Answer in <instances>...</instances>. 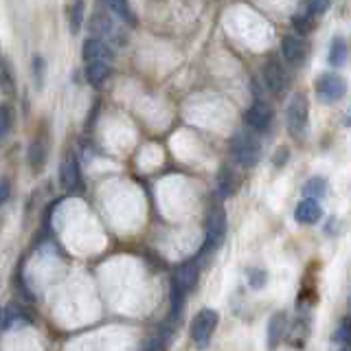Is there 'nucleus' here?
<instances>
[{
    "label": "nucleus",
    "instance_id": "obj_1",
    "mask_svg": "<svg viewBox=\"0 0 351 351\" xmlns=\"http://www.w3.org/2000/svg\"><path fill=\"white\" fill-rule=\"evenodd\" d=\"M285 121H288V130L294 138H303L307 134V125H310V106H307V97L303 93H294L288 101L285 110Z\"/></svg>",
    "mask_w": 351,
    "mask_h": 351
},
{
    "label": "nucleus",
    "instance_id": "obj_2",
    "mask_svg": "<svg viewBox=\"0 0 351 351\" xmlns=\"http://www.w3.org/2000/svg\"><path fill=\"white\" fill-rule=\"evenodd\" d=\"M226 235V211L224 204L215 200L208 206V215H206V241H204V250L208 248H217L224 241Z\"/></svg>",
    "mask_w": 351,
    "mask_h": 351
},
{
    "label": "nucleus",
    "instance_id": "obj_3",
    "mask_svg": "<svg viewBox=\"0 0 351 351\" xmlns=\"http://www.w3.org/2000/svg\"><path fill=\"white\" fill-rule=\"evenodd\" d=\"M233 154L244 167H255L261 156V145L257 136L248 130H239L233 136Z\"/></svg>",
    "mask_w": 351,
    "mask_h": 351
},
{
    "label": "nucleus",
    "instance_id": "obj_4",
    "mask_svg": "<svg viewBox=\"0 0 351 351\" xmlns=\"http://www.w3.org/2000/svg\"><path fill=\"white\" fill-rule=\"evenodd\" d=\"M219 316L215 310H202L197 312V316L193 318V325H191V338H193V345L197 349H206L208 343H211V336L217 327Z\"/></svg>",
    "mask_w": 351,
    "mask_h": 351
},
{
    "label": "nucleus",
    "instance_id": "obj_5",
    "mask_svg": "<svg viewBox=\"0 0 351 351\" xmlns=\"http://www.w3.org/2000/svg\"><path fill=\"white\" fill-rule=\"evenodd\" d=\"M347 82L338 73H323L316 80V95L323 104H336L345 97Z\"/></svg>",
    "mask_w": 351,
    "mask_h": 351
},
{
    "label": "nucleus",
    "instance_id": "obj_6",
    "mask_svg": "<svg viewBox=\"0 0 351 351\" xmlns=\"http://www.w3.org/2000/svg\"><path fill=\"white\" fill-rule=\"evenodd\" d=\"M263 82L274 97L283 95L285 86H288V77H285V71L277 58H268V62L263 64Z\"/></svg>",
    "mask_w": 351,
    "mask_h": 351
},
{
    "label": "nucleus",
    "instance_id": "obj_7",
    "mask_svg": "<svg viewBox=\"0 0 351 351\" xmlns=\"http://www.w3.org/2000/svg\"><path fill=\"white\" fill-rule=\"evenodd\" d=\"M244 121L252 132H266L272 123V108L263 101H255L246 110Z\"/></svg>",
    "mask_w": 351,
    "mask_h": 351
},
{
    "label": "nucleus",
    "instance_id": "obj_8",
    "mask_svg": "<svg viewBox=\"0 0 351 351\" xmlns=\"http://www.w3.org/2000/svg\"><path fill=\"white\" fill-rule=\"evenodd\" d=\"M197 279H200V263H197V259L184 261L173 274V283L178 285L184 294H189L191 290H195Z\"/></svg>",
    "mask_w": 351,
    "mask_h": 351
},
{
    "label": "nucleus",
    "instance_id": "obj_9",
    "mask_svg": "<svg viewBox=\"0 0 351 351\" xmlns=\"http://www.w3.org/2000/svg\"><path fill=\"white\" fill-rule=\"evenodd\" d=\"M60 178H62V186L66 191H75L77 186H80L82 173H80V162H77L75 152H66L62 167H60Z\"/></svg>",
    "mask_w": 351,
    "mask_h": 351
},
{
    "label": "nucleus",
    "instance_id": "obj_10",
    "mask_svg": "<svg viewBox=\"0 0 351 351\" xmlns=\"http://www.w3.org/2000/svg\"><path fill=\"white\" fill-rule=\"evenodd\" d=\"M84 60L86 64H93V62H112V51L110 47L99 38H90L84 42Z\"/></svg>",
    "mask_w": 351,
    "mask_h": 351
},
{
    "label": "nucleus",
    "instance_id": "obj_11",
    "mask_svg": "<svg viewBox=\"0 0 351 351\" xmlns=\"http://www.w3.org/2000/svg\"><path fill=\"white\" fill-rule=\"evenodd\" d=\"M281 53H283V58L288 64L299 66L305 60V44L301 38H296V36H285L281 40Z\"/></svg>",
    "mask_w": 351,
    "mask_h": 351
},
{
    "label": "nucleus",
    "instance_id": "obj_12",
    "mask_svg": "<svg viewBox=\"0 0 351 351\" xmlns=\"http://www.w3.org/2000/svg\"><path fill=\"white\" fill-rule=\"evenodd\" d=\"M294 215L299 224H316L318 219H321V206H318V202L312 200V197H305V200H301L299 206H296Z\"/></svg>",
    "mask_w": 351,
    "mask_h": 351
},
{
    "label": "nucleus",
    "instance_id": "obj_13",
    "mask_svg": "<svg viewBox=\"0 0 351 351\" xmlns=\"http://www.w3.org/2000/svg\"><path fill=\"white\" fill-rule=\"evenodd\" d=\"M47 154H49L47 138H44V136L33 138L31 147H29V165H31V169L36 171V173H40L44 169V162H47Z\"/></svg>",
    "mask_w": 351,
    "mask_h": 351
},
{
    "label": "nucleus",
    "instance_id": "obj_14",
    "mask_svg": "<svg viewBox=\"0 0 351 351\" xmlns=\"http://www.w3.org/2000/svg\"><path fill=\"white\" fill-rule=\"evenodd\" d=\"M347 53H349V49H347V42L343 40V38H334L332 40V47H329V55H327V62H329V66H334V69H340V66H345V62H347Z\"/></svg>",
    "mask_w": 351,
    "mask_h": 351
},
{
    "label": "nucleus",
    "instance_id": "obj_15",
    "mask_svg": "<svg viewBox=\"0 0 351 351\" xmlns=\"http://www.w3.org/2000/svg\"><path fill=\"white\" fill-rule=\"evenodd\" d=\"M283 332H285V314L283 312L272 314V318L268 321V347L270 349L279 345V340L283 338Z\"/></svg>",
    "mask_w": 351,
    "mask_h": 351
},
{
    "label": "nucleus",
    "instance_id": "obj_16",
    "mask_svg": "<svg viewBox=\"0 0 351 351\" xmlns=\"http://www.w3.org/2000/svg\"><path fill=\"white\" fill-rule=\"evenodd\" d=\"M110 71H112V66H110L108 62L86 64V80L90 82L93 86H99V84H104L110 77Z\"/></svg>",
    "mask_w": 351,
    "mask_h": 351
},
{
    "label": "nucleus",
    "instance_id": "obj_17",
    "mask_svg": "<svg viewBox=\"0 0 351 351\" xmlns=\"http://www.w3.org/2000/svg\"><path fill=\"white\" fill-rule=\"evenodd\" d=\"M106 7L112 11V14L119 18V20H123L128 22V25L134 27L136 25V16H134V11L130 9V3L128 0H104Z\"/></svg>",
    "mask_w": 351,
    "mask_h": 351
},
{
    "label": "nucleus",
    "instance_id": "obj_18",
    "mask_svg": "<svg viewBox=\"0 0 351 351\" xmlns=\"http://www.w3.org/2000/svg\"><path fill=\"white\" fill-rule=\"evenodd\" d=\"M0 90H3L5 95H14L16 93L14 71H11V64L7 62L5 55H0Z\"/></svg>",
    "mask_w": 351,
    "mask_h": 351
},
{
    "label": "nucleus",
    "instance_id": "obj_19",
    "mask_svg": "<svg viewBox=\"0 0 351 351\" xmlns=\"http://www.w3.org/2000/svg\"><path fill=\"white\" fill-rule=\"evenodd\" d=\"M84 0H73L71 7H69V27H71V33L77 36L82 29V22H84Z\"/></svg>",
    "mask_w": 351,
    "mask_h": 351
},
{
    "label": "nucleus",
    "instance_id": "obj_20",
    "mask_svg": "<svg viewBox=\"0 0 351 351\" xmlns=\"http://www.w3.org/2000/svg\"><path fill=\"white\" fill-rule=\"evenodd\" d=\"M292 27L299 36H310L316 27V18L312 14H296L292 18Z\"/></svg>",
    "mask_w": 351,
    "mask_h": 351
},
{
    "label": "nucleus",
    "instance_id": "obj_21",
    "mask_svg": "<svg viewBox=\"0 0 351 351\" xmlns=\"http://www.w3.org/2000/svg\"><path fill=\"white\" fill-rule=\"evenodd\" d=\"M325 191H327V180L318 178V176H316V178H310V180H307V184L303 186V193L307 197H312V200H316V197H323Z\"/></svg>",
    "mask_w": 351,
    "mask_h": 351
},
{
    "label": "nucleus",
    "instance_id": "obj_22",
    "mask_svg": "<svg viewBox=\"0 0 351 351\" xmlns=\"http://www.w3.org/2000/svg\"><path fill=\"white\" fill-rule=\"evenodd\" d=\"M31 69H33V82H36V88H38V90H42L44 77H47V62H44L42 55H36V58H33Z\"/></svg>",
    "mask_w": 351,
    "mask_h": 351
},
{
    "label": "nucleus",
    "instance_id": "obj_23",
    "mask_svg": "<svg viewBox=\"0 0 351 351\" xmlns=\"http://www.w3.org/2000/svg\"><path fill=\"white\" fill-rule=\"evenodd\" d=\"M22 316H25V314H22L18 307H0V329L11 327Z\"/></svg>",
    "mask_w": 351,
    "mask_h": 351
},
{
    "label": "nucleus",
    "instance_id": "obj_24",
    "mask_svg": "<svg viewBox=\"0 0 351 351\" xmlns=\"http://www.w3.org/2000/svg\"><path fill=\"white\" fill-rule=\"evenodd\" d=\"M217 189L222 195H230L233 193V173H230L228 167H222L219 169V176H217Z\"/></svg>",
    "mask_w": 351,
    "mask_h": 351
},
{
    "label": "nucleus",
    "instance_id": "obj_25",
    "mask_svg": "<svg viewBox=\"0 0 351 351\" xmlns=\"http://www.w3.org/2000/svg\"><path fill=\"white\" fill-rule=\"evenodd\" d=\"M11 123H14V112L7 104H0V141L9 134Z\"/></svg>",
    "mask_w": 351,
    "mask_h": 351
},
{
    "label": "nucleus",
    "instance_id": "obj_26",
    "mask_svg": "<svg viewBox=\"0 0 351 351\" xmlns=\"http://www.w3.org/2000/svg\"><path fill=\"white\" fill-rule=\"evenodd\" d=\"M248 281H250L252 288L259 290V288H263V283H266V272H263V270H250Z\"/></svg>",
    "mask_w": 351,
    "mask_h": 351
},
{
    "label": "nucleus",
    "instance_id": "obj_27",
    "mask_svg": "<svg viewBox=\"0 0 351 351\" xmlns=\"http://www.w3.org/2000/svg\"><path fill=\"white\" fill-rule=\"evenodd\" d=\"M327 9H329V0H310V11H307V14L323 16Z\"/></svg>",
    "mask_w": 351,
    "mask_h": 351
},
{
    "label": "nucleus",
    "instance_id": "obj_28",
    "mask_svg": "<svg viewBox=\"0 0 351 351\" xmlns=\"http://www.w3.org/2000/svg\"><path fill=\"white\" fill-rule=\"evenodd\" d=\"M145 351H165V338H162L160 334L152 336V338H149V343H147V347H145Z\"/></svg>",
    "mask_w": 351,
    "mask_h": 351
},
{
    "label": "nucleus",
    "instance_id": "obj_29",
    "mask_svg": "<svg viewBox=\"0 0 351 351\" xmlns=\"http://www.w3.org/2000/svg\"><path fill=\"white\" fill-rule=\"evenodd\" d=\"M9 193H11V184L7 178H0V206H3L9 200Z\"/></svg>",
    "mask_w": 351,
    "mask_h": 351
},
{
    "label": "nucleus",
    "instance_id": "obj_30",
    "mask_svg": "<svg viewBox=\"0 0 351 351\" xmlns=\"http://www.w3.org/2000/svg\"><path fill=\"white\" fill-rule=\"evenodd\" d=\"M345 123H347V125H351V106H349L347 114H345Z\"/></svg>",
    "mask_w": 351,
    "mask_h": 351
}]
</instances>
